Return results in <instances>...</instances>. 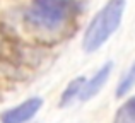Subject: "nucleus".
<instances>
[{
  "label": "nucleus",
  "instance_id": "obj_1",
  "mask_svg": "<svg viewBox=\"0 0 135 123\" xmlns=\"http://www.w3.org/2000/svg\"><path fill=\"white\" fill-rule=\"evenodd\" d=\"M127 0H108L98 10L91 22L87 24L82 38V48L86 53L98 51L120 27L125 12Z\"/></svg>",
  "mask_w": 135,
  "mask_h": 123
},
{
  "label": "nucleus",
  "instance_id": "obj_2",
  "mask_svg": "<svg viewBox=\"0 0 135 123\" xmlns=\"http://www.w3.org/2000/svg\"><path fill=\"white\" fill-rule=\"evenodd\" d=\"M79 12L77 0H33L26 12V22L38 29L55 31L69 24Z\"/></svg>",
  "mask_w": 135,
  "mask_h": 123
},
{
  "label": "nucleus",
  "instance_id": "obj_3",
  "mask_svg": "<svg viewBox=\"0 0 135 123\" xmlns=\"http://www.w3.org/2000/svg\"><path fill=\"white\" fill-rule=\"evenodd\" d=\"M41 108H43V99L41 97L38 96L29 97V99L22 101L21 104H17V106L5 110L0 115V121L2 123H27L40 113Z\"/></svg>",
  "mask_w": 135,
  "mask_h": 123
},
{
  "label": "nucleus",
  "instance_id": "obj_4",
  "mask_svg": "<svg viewBox=\"0 0 135 123\" xmlns=\"http://www.w3.org/2000/svg\"><path fill=\"white\" fill-rule=\"evenodd\" d=\"M111 70H113V62H106L101 68H98V72H96L91 79L86 80L82 91H80L79 99L80 101H89L94 96H98V92L106 86V82H108L109 75H111Z\"/></svg>",
  "mask_w": 135,
  "mask_h": 123
},
{
  "label": "nucleus",
  "instance_id": "obj_5",
  "mask_svg": "<svg viewBox=\"0 0 135 123\" xmlns=\"http://www.w3.org/2000/svg\"><path fill=\"white\" fill-rule=\"evenodd\" d=\"M86 77L80 75V77H75L74 80H70V84L63 89L62 96H60V106L65 108V106H70V104L74 103V99H77V97L80 96V91H82L84 84H86Z\"/></svg>",
  "mask_w": 135,
  "mask_h": 123
},
{
  "label": "nucleus",
  "instance_id": "obj_6",
  "mask_svg": "<svg viewBox=\"0 0 135 123\" xmlns=\"http://www.w3.org/2000/svg\"><path fill=\"white\" fill-rule=\"evenodd\" d=\"M113 123H135V96L128 97L115 113Z\"/></svg>",
  "mask_w": 135,
  "mask_h": 123
},
{
  "label": "nucleus",
  "instance_id": "obj_7",
  "mask_svg": "<svg viewBox=\"0 0 135 123\" xmlns=\"http://www.w3.org/2000/svg\"><path fill=\"white\" fill-rule=\"evenodd\" d=\"M133 86H135V62L130 65V68L120 79L118 86H116V97H125L133 89Z\"/></svg>",
  "mask_w": 135,
  "mask_h": 123
}]
</instances>
